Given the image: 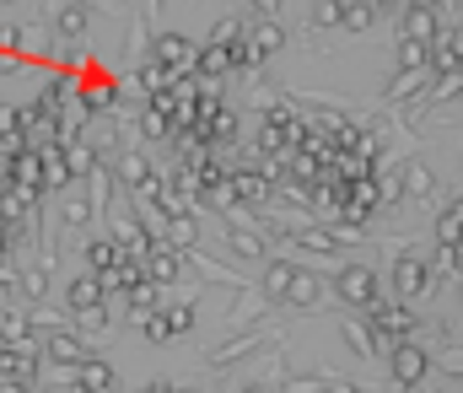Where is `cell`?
I'll return each mask as SVG.
<instances>
[{"mask_svg": "<svg viewBox=\"0 0 463 393\" xmlns=\"http://www.w3.org/2000/svg\"><path fill=\"white\" fill-rule=\"evenodd\" d=\"M372 323H377V335H382L388 345H399V340L410 335V312H405V307H382V302H372Z\"/></svg>", "mask_w": 463, "mask_h": 393, "instance_id": "3", "label": "cell"}, {"mask_svg": "<svg viewBox=\"0 0 463 393\" xmlns=\"http://www.w3.org/2000/svg\"><path fill=\"white\" fill-rule=\"evenodd\" d=\"M340 297H345L351 307H372V302H377V275H372L367 265H345V270H340Z\"/></svg>", "mask_w": 463, "mask_h": 393, "instance_id": "1", "label": "cell"}, {"mask_svg": "<svg viewBox=\"0 0 463 393\" xmlns=\"http://www.w3.org/2000/svg\"><path fill=\"white\" fill-rule=\"evenodd\" d=\"M313 17H318V22H340V0H323V6H318Z\"/></svg>", "mask_w": 463, "mask_h": 393, "instance_id": "16", "label": "cell"}, {"mask_svg": "<svg viewBox=\"0 0 463 393\" xmlns=\"http://www.w3.org/2000/svg\"><path fill=\"white\" fill-rule=\"evenodd\" d=\"M49 351H54V356H59V361H81V356H87V351H81V345H76V340H71V335H59V340H54V345H49Z\"/></svg>", "mask_w": 463, "mask_h": 393, "instance_id": "11", "label": "cell"}, {"mask_svg": "<svg viewBox=\"0 0 463 393\" xmlns=\"http://www.w3.org/2000/svg\"><path fill=\"white\" fill-rule=\"evenodd\" d=\"M281 297L297 302V307H313V302L323 297V281L307 275V270H291V265H286V275H281Z\"/></svg>", "mask_w": 463, "mask_h": 393, "instance_id": "2", "label": "cell"}, {"mask_svg": "<svg viewBox=\"0 0 463 393\" xmlns=\"http://www.w3.org/2000/svg\"><path fill=\"white\" fill-rule=\"evenodd\" d=\"M22 286H27V297H43V286H49V281H43V270H27V275H22Z\"/></svg>", "mask_w": 463, "mask_h": 393, "instance_id": "15", "label": "cell"}, {"mask_svg": "<svg viewBox=\"0 0 463 393\" xmlns=\"http://www.w3.org/2000/svg\"><path fill=\"white\" fill-rule=\"evenodd\" d=\"M108 103H113V87H92L87 92V108H108Z\"/></svg>", "mask_w": 463, "mask_h": 393, "instance_id": "14", "label": "cell"}, {"mask_svg": "<svg viewBox=\"0 0 463 393\" xmlns=\"http://www.w3.org/2000/svg\"><path fill=\"white\" fill-rule=\"evenodd\" d=\"M393 286H399V297H415V291L426 286L421 258H399V265H393Z\"/></svg>", "mask_w": 463, "mask_h": 393, "instance_id": "5", "label": "cell"}, {"mask_svg": "<svg viewBox=\"0 0 463 393\" xmlns=\"http://www.w3.org/2000/svg\"><path fill=\"white\" fill-rule=\"evenodd\" d=\"M248 393H264V388H248Z\"/></svg>", "mask_w": 463, "mask_h": 393, "instance_id": "18", "label": "cell"}, {"mask_svg": "<svg viewBox=\"0 0 463 393\" xmlns=\"http://www.w3.org/2000/svg\"><path fill=\"white\" fill-rule=\"evenodd\" d=\"M146 393H178V388H173V382H151Z\"/></svg>", "mask_w": 463, "mask_h": 393, "instance_id": "17", "label": "cell"}, {"mask_svg": "<svg viewBox=\"0 0 463 393\" xmlns=\"http://www.w3.org/2000/svg\"><path fill=\"white\" fill-rule=\"evenodd\" d=\"M81 388H87V393H108V388H113V366L81 356Z\"/></svg>", "mask_w": 463, "mask_h": 393, "instance_id": "6", "label": "cell"}, {"mask_svg": "<svg viewBox=\"0 0 463 393\" xmlns=\"http://www.w3.org/2000/svg\"><path fill=\"white\" fill-rule=\"evenodd\" d=\"M458 243H463V237H458Z\"/></svg>", "mask_w": 463, "mask_h": 393, "instance_id": "19", "label": "cell"}, {"mask_svg": "<svg viewBox=\"0 0 463 393\" xmlns=\"http://www.w3.org/2000/svg\"><path fill=\"white\" fill-rule=\"evenodd\" d=\"M405 189L415 194V200H426V194H431V173H426V167H410V173H405Z\"/></svg>", "mask_w": 463, "mask_h": 393, "instance_id": "10", "label": "cell"}, {"mask_svg": "<svg viewBox=\"0 0 463 393\" xmlns=\"http://www.w3.org/2000/svg\"><path fill=\"white\" fill-rule=\"evenodd\" d=\"M232 243H237V253H248V258H259V253H264V237H259V232H248V227H232Z\"/></svg>", "mask_w": 463, "mask_h": 393, "instance_id": "8", "label": "cell"}, {"mask_svg": "<svg viewBox=\"0 0 463 393\" xmlns=\"http://www.w3.org/2000/svg\"><path fill=\"white\" fill-rule=\"evenodd\" d=\"M71 302H76L81 312H92V307H97V281H76V286H71Z\"/></svg>", "mask_w": 463, "mask_h": 393, "instance_id": "9", "label": "cell"}, {"mask_svg": "<svg viewBox=\"0 0 463 393\" xmlns=\"http://www.w3.org/2000/svg\"><path fill=\"white\" fill-rule=\"evenodd\" d=\"M421 372H426V351L410 345V340H399V345H393V377H399V382H415Z\"/></svg>", "mask_w": 463, "mask_h": 393, "instance_id": "4", "label": "cell"}, {"mask_svg": "<svg viewBox=\"0 0 463 393\" xmlns=\"http://www.w3.org/2000/svg\"><path fill=\"white\" fill-rule=\"evenodd\" d=\"M173 275H178V253L157 248V253H151V281H173Z\"/></svg>", "mask_w": 463, "mask_h": 393, "instance_id": "7", "label": "cell"}, {"mask_svg": "<svg viewBox=\"0 0 463 393\" xmlns=\"http://www.w3.org/2000/svg\"><path fill=\"white\" fill-rule=\"evenodd\" d=\"M345 340H351V345H356V351H361V356H367V351H372V335H367V329H361V323H345Z\"/></svg>", "mask_w": 463, "mask_h": 393, "instance_id": "13", "label": "cell"}, {"mask_svg": "<svg viewBox=\"0 0 463 393\" xmlns=\"http://www.w3.org/2000/svg\"><path fill=\"white\" fill-rule=\"evenodd\" d=\"M59 27H65V33H81V27H87V12H81V6H65V12H59Z\"/></svg>", "mask_w": 463, "mask_h": 393, "instance_id": "12", "label": "cell"}]
</instances>
